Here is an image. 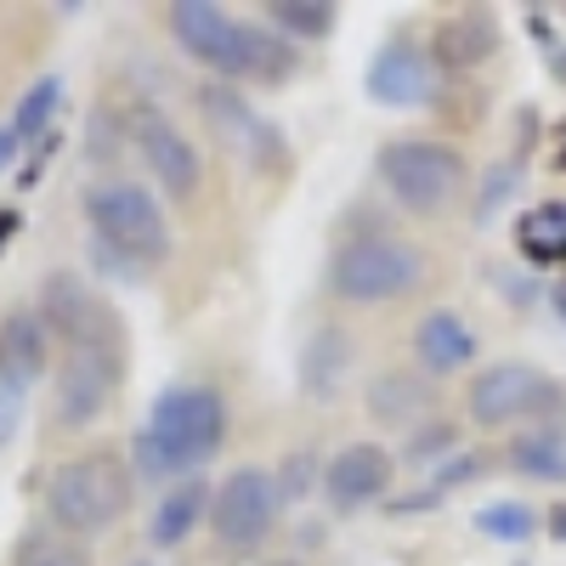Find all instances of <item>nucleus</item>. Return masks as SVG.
I'll use <instances>...</instances> for the list:
<instances>
[{
	"label": "nucleus",
	"instance_id": "nucleus-37",
	"mask_svg": "<svg viewBox=\"0 0 566 566\" xmlns=\"http://www.w3.org/2000/svg\"><path fill=\"white\" fill-rule=\"evenodd\" d=\"M261 566H301V560H261Z\"/></svg>",
	"mask_w": 566,
	"mask_h": 566
},
{
	"label": "nucleus",
	"instance_id": "nucleus-28",
	"mask_svg": "<svg viewBox=\"0 0 566 566\" xmlns=\"http://www.w3.org/2000/svg\"><path fill=\"white\" fill-rule=\"evenodd\" d=\"M459 453V424H448V419H424L419 424V437H408L402 442V459L408 464H442V459H453Z\"/></svg>",
	"mask_w": 566,
	"mask_h": 566
},
{
	"label": "nucleus",
	"instance_id": "nucleus-10",
	"mask_svg": "<svg viewBox=\"0 0 566 566\" xmlns=\"http://www.w3.org/2000/svg\"><path fill=\"white\" fill-rule=\"evenodd\" d=\"M199 114L216 130L221 148H239L255 165V176H290V148H283V136L244 103V91L232 80H205L199 85Z\"/></svg>",
	"mask_w": 566,
	"mask_h": 566
},
{
	"label": "nucleus",
	"instance_id": "nucleus-17",
	"mask_svg": "<svg viewBox=\"0 0 566 566\" xmlns=\"http://www.w3.org/2000/svg\"><path fill=\"white\" fill-rule=\"evenodd\" d=\"M413 357L431 380H448V374L476 363V328H470L453 306H431L413 323Z\"/></svg>",
	"mask_w": 566,
	"mask_h": 566
},
{
	"label": "nucleus",
	"instance_id": "nucleus-21",
	"mask_svg": "<svg viewBox=\"0 0 566 566\" xmlns=\"http://www.w3.org/2000/svg\"><path fill=\"white\" fill-rule=\"evenodd\" d=\"M504 464L527 482H566V424H527L504 442Z\"/></svg>",
	"mask_w": 566,
	"mask_h": 566
},
{
	"label": "nucleus",
	"instance_id": "nucleus-3",
	"mask_svg": "<svg viewBox=\"0 0 566 566\" xmlns=\"http://www.w3.org/2000/svg\"><path fill=\"white\" fill-rule=\"evenodd\" d=\"M130 510V459L119 448H85L45 482V522L69 538H97Z\"/></svg>",
	"mask_w": 566,
	"mask_h": 566
},
{
	"label": "nucleus",
	"instance_id": "nucleus-12",
	"mask_svg": "<svg viewBox=\"0 0 566 566\" xmlns=\"http://www.w3.org/2000/svg\"><path fill=\"white\" fill-rule=\"evenodd\" d=\"M363 91H368V103L397 108V114H402V108L437 103V63H431V45H419L413 34H391L380 52L368 57Z\"/></svg>",
	"mask_w": 566,
	"mask_h": 566
},
{
	"label": "nucleus",
	"instance_id": "nucleus-26",
	"mask_svg": "<svg viewBox=\"0 0 566 566\" xmlns=\"http://www.w3.org/2000/svg\"><path fill=\"white\" fill-rule=\"evenodd\" d=\"M538 522L544 515L533 504H522V499H493V504L476 510V533L493 538V544H527L538 533Z\"/></svg>",
	"mask_w": 566,
	"mask_h": 566
},
{
	"label": "nucleus",
	"instance_id": "nucleus-8",
	"mask_svg": "<svg viewBox=\"0 0 566 566\" xmlns=\"http://www.w3.org/2000/svg\"><path fill=\"white\" fill-rule=\"evenodd\" d=\"M80 205L91 221V239H103L148 266H159L170 255V221H165V205L154 199V187L108 176V181H91Z\"/></svg>",
	"mask_w": 566,
	"mask_h": 566
},
{
	"label": "nucleus",
	"instance_id": "nucleus-34",
	"mask_svg": "<svg viewBox=\"0 0 566 566\" xmlns=\"http://www.w3.org/2000/svg\"><path fill=\"white\" fill-rule=\"evenodd\" d=\"M544 522H549V538H560V544H566V504H555V510L544 515Z\"/></svg>",
	"mask_w": 566,
	"mask_h": 566
},
{
	"label": "nucleus",
	"instance_id": "nucleus-27",
	"mask_svg": "<svg viewBox=\"0 0 566 566\" xmlns=\"http://www.w3.org/2000/svg\"><path fill=\"white\" fill-rule=\"evenodd\" d=\"M323 464H328V459H317V448H295L290 459L272 470L277 499H283V504H306L312 493H323Z\"/></svg>",
	"mask_w": 566,
	"mask_h": 566
},
{
	"label": "nucleus",
	"instance_id": "nucleus-23",
	"mask_svg": "<svg viewBox=\"0 0 566 566\" xmlns=\"http://www.w3.org/2000/svg\"><path fill=\"white\" fill-rule=\"evenodd\" d=\"M266 23L290 45L295 40H328L340 23V7L335 0H266Z\"/></svg>",
	"mask_w": 566,
	"mask_h": 566
},
{
	"label": "nucleus",
	"instance_id": "nucleus-18",
	"mask_svg": "<svg viewBox=\"0 0 566 566\" xmlns=\"http://www.w3.org/2000/svg\"><path fill=\"white\" fill-rule=\"evenodd\" d=\"M52 368V335L34 306H12L0 317V374L18 386V391H34Z\"/></svg>",
	"mask_w": 566,
	"mask_h": 566
},
{
	"label": "nucleus",
	"instance_id": "nucleus-11",
	"mask_svg": "<svg viewBox=\"0 0 566 566\" xmlns=\"http://www.w3.org/2000/svg\"><path fill=\"white\" fill-rule=\"evenodd\" d=\"M130 142H136L142 165L154 170L159 193H170L176 205L199 193V181H205V159H199L193 142H187V130H181V125H170V119H165L159 108H148V103H136V108H130Z\"/></svg>",
	"mask_w": 566,
	"mask_h": 566
},
{
	"label": "nucleus",
	"instance_id": "nucleus-33",
	"mask_svg": "<svg viewBox=\"0 0 566 566\" xmlns=\"http://www.w3.org/2000/svg\"><path fill=\"white\" fill-rule=\"evenodd\" d=\"M18 148H23V142H18V130H12V125H0V170H12Z\"/></svg>",
	"mask_w": 566,
	"mask_h": 566
},
{
	"label": "nucleus",
	"instance_id": "nucleus-5",
	"mask_svg": "<svg viewBox=\"0 0 566 566\" xmlns=\"http://www.w3.org/2000/svg\"><path fill=\"white\" fill-rule=\"evenodd\" d=\"M424 250L397 239V232H352V239L328 255V295L346 306H386L408 301L424 283Z\"/></svg>",
	"mask_w": 566,
	"mask_h": 566
},
{
	"label": "nucleus",
	"instance_id": "nucleus-13",
	"mask_svg": "<svg viewBox=\"0 0 566 566\" xmlns=\"http://www.w3.org/2000/svg\"><path fill=\"white\" fill-rule=\"evenodd\" d=\"M34 312H40V323H45V335L63 340V346L91 340L97 328H108V323L119 317V312H114L97 290H91V283H85L74 266H57V272H45V277H40Z\"/></svg>",
	"mask_w": 566,
	"mask_h": 566
},
{
	"label": "nucleus",
	"instance_id": "nucleus-32",
	"mask_svg": "<svg viewBox=\"0 0 566 566\" xmlns=\"http://www.w3.org/2000/svg\"><path fill=\"white\" fill-rule=\"evenodd\" d=\"M515 176H522V165H499V170H493V181L482 187V210H476V221H488V216L499 210V199L515 187Z\"/></svg>",
	"mask_w": 566,
	"mask_h": 566
},
{
	"label": "nucleus",
	"instance_id": "nucleus-39",
	"mask_svg": "<svg viewBox=\"0 0 566 566\" xmlns=\"http://www.w3.org/2000/svg\"><path fill=\"white\" fill-rule=\"evenodd\" d=\"M136 566H142V560H136Z\"/></svg>",
	"mask_w": 566,
	"mask_h": 566
},
{
	"label": "nucleus",
	"instance_id": "nucleus-9",
	"mask_svg": "<svg viewBox=\"0 0 566 566\" xmlns=\"http://www.w3.org/2000/svg\"><path fill=\"white\" fill-rule=\"evenodd\" d=\"M277 482H272V470L261 464H239V470H227L221 488L210 493V538L227 549V555H250L272 538L277 527Z\"/></svg>",
	"mask_w": 566,
	"mask_h": 566
},
{
	"label": "nucleus",
	"instance_id": "nucleus-36",
	"mask_svg": "<svg viewBox=\"0 0 566 566\" xmlns=\"http://www.w3.org/2000/svg\"><path fill=\"white\" fill-rule=\"evenodd\" d=\"M549 74H555V80L566 85V52H549Z\"/></svg>",
	"mask_w": 566,
	"mask_h": 566
},
{
	"label": "nucleus",
	"instance_id": "nucleus-14",
	"mask_svg": "<svg viewBox=\"0 0 566 566\" xmlns=\"http://www.w3.org/2000/svg\"><path fill=\"white\" fill-rule=\"evenodd\" d=\"M391 482H397V453L380 442H346L323 464V499L335 515H357L368 504H380Z\"/></svg>",
	"mask_w": 566,
	"mask_h": 566
},
{
	"label": "nucleus",
	"instance_id": "nucleus-16",
	"mask_svg": "<svg viewBox=\"0 0 566 566\" xmlns=\"http://www.w3.org/2000/svg\"><path fill=\"white\" fill-rule=\"evenodd\" d=\"M352 363H357V346L340 323H317L312 340L301 346V397L306 402H340L346 380H352Z\"/></svg>",
	"mask_w": 566,
	"mask_h": 566
},
{
	"label": "nucleus",
	"instance_id": "nucleus-6",
	"mask_svg": "<svg viewBox=\"0 0 566 566\" xmlns=\"http://www.w3.org/2000/svg\"><path fill=\"white\" fill-rule=\"evenodd\" d=\"M464 413L476 431H510V424H560L566 413V386L549 380L544 368L504 357L488 363L476 380L464 386Z\"/></svg>",
	"mask_w": 566,
	"mask_h": 566
},
{
	"label": "nucleus",
	"instance_id": "nucleus-35",
	"mask_svg": "<svg viewBox=\"0 0 566 566\" xmlns=\"http://www.w3.org/2000/svg\"><path fill=\"white\" fill-rule=\"evenodd\" d=\"M12 232H18V210H0V244H7Z\"/></svg>",
	"mask_w": 566,
	"mask_h": 566
},
{
	"label": "nucleus",
	"instance_id": "nucleus-31",
	"mask_svg": "<svg viewBox=\"0 0 566 566\" xmlns=\"http://www.w3.org/2000/svg\"><path fill=\"white\" fill-rule=\"evenodd\" d=\"M23 402H29V391H18L7 374H0V453H7L12 437L23 431Z\"/></svg>",
	"mask_w": 566,
	"mask_h": 566
},
{
	"label": "nucleus",
	"instance_id": "nucleus-30",
	"mask_svg": "<svg viewBox=\"0 0 566 566\" xmlns=\"http://www.w3.org/2000/svg\"><path fill=\"white\" fill-rule=\"evenodd\" d=\"M482 470H488L482 453H453V459H442V464L431 470V493H453V488H464V482H476Z\"/></svg>",
	"mask_w": 566,
	"mask_h": 566
},
{
	"label": "nucleus",
	"instance_id": "nucleus-29",
	"mask_svg": "<svg viewBox=\"0 0 566 566\" xmlns=\"http://www.w3.org/2000/svg\"><path fill=\"white\" fill-rule=\"evenodd\" d=\"M91 266H97L108 283H148V261H136V255H125V250H114V244H103V239H91Z\"/></svg>",
	"mask_w": 566,
	"mask_h": 566
},
{
	"label": "nucleus",
	"instance_id": "nucleus-1",
	"mask_svg": "<svg viewBox=\"0 0 566 566\" xmlns=\"http://www.w3.org/2000/svg\"><path fill=\"white\" fill-rule=\"evenodd\" d=\"M227 402L216 386H165L148 408V424L130 437V476L142 482H187L221 453Z\"/></svg>",
	"mask_w": 566,
	"mask_h": 566
},
{
	"label": "nucleus",
	"instance_id": "nucleus-19",
	"mask_svg": "<svg viewBox=\"0 0 566 566\" xmlns=\"http://www.w3.org/2000/svg\"><path fill=\"white\" fill-rule=\"evenodd\" d=\"M210 482L205 476H187V482H170L165 493H159V504H154V522H148V538L159 544V549H176V544H187L205 522H210Z\"/></svg>",
	"mask_w": 566,
	"mask_h": 566
},
{
	"label": "nucleus",
	"instance_id": "nucleus-15",
	"mask_svg": "<svg viewBox=\"0 0 566 566\" xmlns=\"http://www.w3.org/2000/svg\"><path fill=\"white\" fill-rule=\"evenodd\" d=\"M499 40H504V29H499V18L488 7H464V12L437 23L431 63H437V74H470V69H482L499 52Z\"/></svg>",
	"mask_w": 566,
	"mask_h": 566
},
{
	"label": "nucleus",
	"instance_id": "nucleus-7",
	"mask_svg": "<svg viewBox=\"0 0 566 566\" xmlns=\"http://www.w3.org/2000/svg\"><path fill=\"white\" fill-rule=\"evenodd\" d=\"M125 323L114 317L108 328H97L91 340L69 346L63 363H57V402H52V419L57 431H85V424H97L103 408L114 402L119 380H125Z\"/></svg>",
	"mask_w": 566,
	"mask_h": 566
},
{
	"label": "nucleus",
	"instance_id": "nucleus-20",
	"mask_svg": "<svg viewBox=\"0 0 566 566\" xmlns=\"http://www.w3.org/2000/svg\"><path fill=\"white\" fill-rule=\"evenodd\" d=\"M368 419L374 424H397V431H408V424H419L424 413H431V402H437V386L424 380V374H374V386H368Z\"/></svg>",
	"mask_w": 566,
	"mask_h": 566
},
{
	"label": "nucleus",
	"instance_id": "nucleus-38",
	"mask_svg": "<svg viewBox=\"0 0 566 566\" xmlns=\"http://www.w3.org/2000/svg\"><path fill=\"white\" fill-rule=\"evenodd\" d=\"M555 165H560V170H566V148H560V159H555Z\"/></svg>",
	"mask_w": 566,
	"mask_h": 566
},
{
	"label": "nucleus",
	"instance_id": "nucleus-2",
	"mask_svg": "<svg viewBox=\"0 0 566 566\" xmlns=\"http://www.w3.org/2000/svg\"><path fill=\"white\" fill-rule=\"evenodd\" d=\"M170 34L187 57H199L216 80H255V85H290L301 69V52L283 34L239 23L232 12L210 7V0H176L170 7Z\"/></svg>",
	"mask_w": 566,
	"mask_h": 566
},
{
	"label": "nucleus",
	"instance_id": "nucleus-4",
	"mask_svg": "<svg viewBox=\"0 0 566 566\" xmlns=\"http://www.w3.org/2000/svg\"><path fill=\"white\" fill-rule=\"evenodd\" d=\"M374 170L408 216H448L470 193V159L442 136H391L374 154Z\"/></svg>",
	"mask_w": 566,
	"mask_h": 566
},
{
	"label": "nucleus",
	"instance_id": "nucleus-24",
	"mask_svg": "<svg viewBox=\"0 0 566 566\" xmlns=\"http://www.w3.org/2000/svg\"><path fill=\"white\" fill-rule=\"evenodd\" d=\"M12 566H91V549H85V538H69L52 522H34L29 533H18Z\"/></svg>",
	"mask_w": 566,
	"mask_h": 566
},
{
	"label": "nucleus",
	"instance_id": "nucleus-25",
	"mask_svg": "<svg viewBox=\"0 0 566 566\" xmlns=\"http://www.w3.org/2000/svg\"><path fill=\"white\" fill-rule=\"evenodd\" d=\"M57 108H63V80H57V74H40L23 97H18V114H12L18 142H45V136H52Z\"/></svg>",
	"mask_w": 566,
	"mask_h": 566
},
{
	"label": "nucleus",
	"instance_id": "nucleus-22",
	"mask_svg": "<svg viewBox=\"0 0 566 566\" xmlns=\"http://www.w3.org/2000/svg\"><path fill=\"white\" fill-rule=\"evenodd\" d=\"M515 244H522V255L538 261V266L566 261V199L533 205L522 221H515Z\"/></svg>",
	"mask_w": 566,
	"mask_h": 566
}]
</instances>
